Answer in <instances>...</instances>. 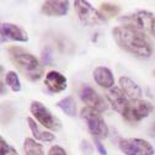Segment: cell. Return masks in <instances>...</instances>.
Returning a JSON list of instances; mask_svg holds the SVG:
<instances>
[{
  "label": "cell",
  "instance_id": "4",
  "mask_svg": "<svg viewBox=\"0 0 155 155\" xmlns=\"http://www.w3.org/2000/svg\"><path fill=\"white\" fill-rule=\"evenodd\" d=\"M153 112V105L145 100H129L123 112L122 117L128 122H139Z\"/></svg>",
  "mask_w": 155,
  "mask_h": 155
},
{
  "label": "cell",
  "instance_id": "27",
  "mask_svg": "<svg viewBox=\"0 0 155 155\" xmlns=\"http://www.w3.org/2000/svg\"><path fill=\"white\" fill-rule=\"evenodd\" d=\"M154 130H155V113H154Z\"/></svg>",
  "mask_w": 155,
  "mask_h": 155
},
{
  "label": "cell",
  "instance_id": "10",
  "mask_svg": "<svg viewBox=\"0 0 155 155\" xmlns=\"http://www.w3.org/2000/svg\"><path fill=\"white\" fill-rule=\"evenodd\" d=\"M0 35H2V43L9 41H17V42H27L28 35L25 30L20 26L10 22H3L0 26Z\"/></svg>",
  "mask_w": 155,
  "mask_h": 155
},
{
  "label": "cell",
  "instance_id": "23",
  "mask_svg": "<svg viewBox=\"0 0 155 155\" xmlns=\"http://www.w3.org/2000/svg\"><path fill=\"white\" fill-rule=\"evenodd\" d=\"M48 155H67L65 150L59 145H53L48 150Z\"/></svg>",
  "mask_w": 155,
  "mask_h": 155
},
{
  "label": "cell",
  "instance_id": "24",
  "mask_svg": "<svg viewBox=\"0 0 155 155\" xmlns=\"http://www.w3.org/2000/svg\"><path fill=\"white\" fill-rule=\"evenodd\" d=\"M94 142H95V147H96V149H97V151H99L100 155H107V150L104 147V144L100 142L99 138H94Z\"/></svg>",
  "mask_w": 155,
  "mask_h": 155
},
{
  "label": "cell",
  "instance_id": "19",
  "mask_svg": "<svg viewBox=\"0 0 155 155\" xmlns=\"http://www.w3.org/2000/svg\"><path fill=\"white\" fill-rule=\"evenodd\" d=\"M5 84L9 85L14 92H18L21 90V83H20V79H18V75L12 70L5 74Z\"/></svg>",
  "mask_w": 155,
  "mask_h": 155
},
{
  "label": "cell",
  "instance_id": "18",
  "mask_svg": "<svg viewBox=\"0 0 155 155\" xmlns=\"http://www.w3.org/2000/svg\"><path fill=\"white\" fill-rule=\"evenodd\" d=\"M24 150H25V155H45L42 145L38 144L35 139H31V138L25 139Z\"/></svg>",
  "mask_w": 155,
  "mask_h": 155
},
{
  "label": "cell",
  "instance_id": "21",
  "mask_svg": "<svg viewBox=\"0 0 155 155\" xmlns=\"http://www.w3.org/2000/svg\"><path fill=\"white\" fill-rule=\"evenodd\" d=\"M0 155H18L16 149H14L5 139H0Z\"/></svg>",
  "mask_w": 155,
  "mask_h": 155
},
{
  "label": "cell",
  "instance_id": "9",
  "mask_svg": "<svg viewBox=\"0 0 155 155\" xmlns=\"http://www.w3.org/2000/svg\"><path fill=\"white\" fill-rule=\"evenodd\" d=\"M80 99L81 101L87 105V107L97 111V112H104L107 110V105L104 100L102 96H100L97 92H96L91 86L89 85H84L80 90Z\"/></svg>",
  "mask_w": 155,
  "mask_h": 155
},
{
  "label": "cell",
  "instance_id": "13",
  "mask_svg": "<svg viewBox=\"0 0 155 155\" xmlns=\"http://www.w3.org/2000/svg\"><path fill=\"white\" fill-rule=\"evenodd\" d=\"M45 84L46 86L49 89V91L52 92H62L67 89V78L58 73V71H49L46 75V79H45Z\"/></svg>",
  "mask_w": 155,
  "mask_h": 155
},
{
  "label": "cell",
  "instance_id": "6",
  "mask_svg": "<svg viewBox=\"0 0 155 155\" xmlns=\"http://www.w3.org/2000/svg\"><path fill=\"white\" fill-rule=\"evenodd\" d=\"M31 113L35 116V118L40 122L43 127L51 129V130H59L62 128L61 120L55 116L40 101H32L30 106Z\"/></svg>",
  "mask_w": 155,
  "mask_h": 155
},
{
  "label": "cell",
  "instance_id": "5",
  "mask_svg": "<svg viewBox=\"0 0 155 155\" xmlns=\"http://www.w3.org/2000/svg\"><path fill=\"white\" fill-rule=\"evenodd\" d=\"M74 8L80 18V21L84 25L97 26V25L106 24V18L101 15L100 11H97L94 6H91L90 3L84 2V0H76V2H74Z\"/></svg>",
  "mask_w": 155,
  "mask_h": 155
},
{
  "label": "cell",
  "instance_id": "8",
  "mask_svg": "<svg viewBox=\"0 0 155 155\" xmlns=\"http://www.w3.org/2000/svg\"><path fill=\"white\" fill-rule=\"evenodd\" d=\"M120 149L126 155H154L153 145L144 139L128 138L120 140Z\"/></svg>",
  "mask_w": 155,
  "mask_h": 155
},
{
  "label": "cell",
  "instance_id": "7",
  "mask_svg": "<svg viewBox=\"0 0 155 155\" xmlns=\"http://www.w3.org/2000/svg\"><path fill=\"white\" fill-rule=\"evenodd\" d=\"M120 20L122 22H124V25H127V26H132L134 28L147 33V32H151L155 17L151 12L140 10V11H137L130 15H126V16L121 17Z\"/></svg>",
  "mask_w": 155,
  "mask_h": 155
},
{
  "label": "cell",
  "instance_id": "15",
  "mask_svg": "<svg viewBox=\"0 0 155 155\" xmlns=\"http://www.w3.org/2000/svg\"><path fill=\"white\" fill-rule=\"evenodd\" d=\"M120 85L121 90L126 94V96L129 100H138L142 96V89L137 83H134L128 76H121L120 78Z\"/></svg>",
  "mask_w": 155,
  "mask_h": 155
},
{
  "label": "cell",
  "instance_id": "12",
  "mask_svg": "<svg viewBox=\"0 0 155 155\" xmlns=\"http://www.w3.org/2000/svg\"><path fill=\"white\" fill-rule=\"evenodd\" d=\"M69 10V2L64 0H49L45 2L41 12L47 16H64Z\"/></svg>",
  "mask_w": 155,
  "mask_h": 155
},
{
  "label": "cell",
  "instance_id": "28",
  "mask_svg": "<svg viewBox=\"0 0 155 155\" xmlns=\"http://www.w3.org/2000/svg\"><path fill=\"white\" fill-rule=\"evenodd\" d=\"M154 74H155V73H154Z\"/></svg>",
  "mask_w": 155,
  "mask_h": 155
},
{
  "label": "cell",
  "instance_id": "20",
  "mask_svg": "<svg viewBox=\"0 0 155 155\" xmlns=\"http://www.w3.org/2000/svg\"><path fill=\"white\" fill-rule=\"evenodd\" d=\"M120 11H121V8L118 5H113V4H108V3L101 4V8H100V12L105 18L117 16L120 14Z\"/></svg>",
  "mask_w": 155,
  "mask_h": 155
},
{
  "label": "cell",
  "instance_id": "2",
  "mask_svg": "<svg viewBox=\"0 0 155 155\" xmlns=\"http://www.w3.org/2000/svg\"><path fill=\"white\" fill-rule=\"evenodd\" d=\"M12 63L17 67L20 71L27 80L37 81L43 75V67L38 59L31 53L24 51L20 47H10L8 49Z\"/></svg>",
  "mask_w": 155,
  "mask_h": 155
},
{
  "label": "cell",
  "instance_id": "26",
  "mask_svg": "<svg viewBox=\"0 0 155 155\" xmlns=\"http://www.w3.org/2000/svg\"><path fill=\"white\" fill-rule=\"evenodd\" d=\"M151 33L155 36V20H154V25H153V28H151Z\"/></svg>",
  "mask_w": 155,
  "mask_h": 155
},
{
  "label": "cell",
  "instance_id": "11",
  "mask_svg": "<svg viewBox=\"0 0 155 155\" xmlns=\"http://www.w3.org/2000/svg\"><path fill=\"white\" fill-rule=\"evenodd\" d=\"M106 97L110 102V105L112 106V108L118 112V113H122L124 107L127 106L129 99L126 96V94L121 90V87H112L107 91L106 94Z\"/></svg>",
  "mask_w": 155,
  "mask_h": 155
},
{
  "label": "cell",
  "instance_id": "16",
  "mask_svg": "<svg viewBox=\"0 0 155 155\" xmlns=\"http://www.w3.org/2000/svg\"><path fill=\"white\" fill-rule=\"evenodd\" d=\"M26 121H27V123H28V126H30V129H31L33 137H35L36 139L42 140V142H53V140H54V134H52V133H49V132H43V130H41L40 128H38L37 123H36L31 117H27Z\"/></svg>",
  "mask_w": 155,
  "mask_h": 155
},
{
  "label": "cell",
  "instance_id": "1",
  "mask_svg": "<svg viewBox=\"0 0 155 155\" xmlns=\"http://www.w3.org/2000/svg\"><path fill=\"white\" fill-rule=\"evenodd\" d=\"M112 36L121 49L140 58H148L153 53V48L147 40L145 33L132 26L122 25L112 30Z\"/></svg>",
  "mask_w": 155,
  "mask_h": 155
},
{
  "label": "cell",
  "instance_id": "17",
  "mask_svg": "<svg viewBox=\"0 0 155 155\" xmlns=\"http://www.w3.org/2000/svg\"><path fill=\"white\" fill-rule=\"evenodd\" d=\"M57 106L59 107L65 114L70 116V117H73V116L76 114V105H75L74 99L70 97V96L62 99L61 101H58L57 102Z\"/></svg>",
  "mask_w": 155,
  "mask_h": 155
},
{
  "label": "cell",
  "instance_id": "22",
  "mask_svg": "<svg viewBox=\"0 0 155 155\" xmlns=\"http://www.w3.org/2000/svg\"><path fill=\"white\" fill-rule=\"evenodd\" d=\"M41 59H42V63L45 65H51L52 64V61H53V53H52V49L51 47H45L42 53H41Z\"/></svg>",
  "mask_w": 155,
  "mask_h": 155
},
{
  "label": "cell",
  "instance_id": "3",
  "mask_svg": "<svg viewBox=\"0 0 155 155\" xmlns=\"http://www.w3.org/2000/svg\"><path fill=\"white\" fill-rule=\"evenodd\" d=\"M80 116L86 122L87 129L94 135V138H106L108 135V127L105 123L100 112L90 107H84L80 112Z\"/></svg>",
  "mask_w": 155,
  "mask_h": 155
},
{
  "label": "cell",
  "instance_id": "25",
  "mask_svg": "<svg viewBox=\"0 0 155 155\" xmlns=\"http://www.w3.org/2000/svg\"><path fill=\"white\" fill-rule=\"evenodd\" d=\"M81 150H83V151L87 150V154L91 153V147H90V144H89L86 140H83V143H81Z\"/></svg>",
  "mask_w": 155,
  "mask_h": 155
},
{
  "label": "cell",
  "instance_id": "14",
  "mask_svg": "<svg viewBox=\"0 0 155 155\" xmlns=\"http://www.w3.org/2000/svg\"><path fill=\"white\" fill-rule=\"evenodd\" d=\"M94 79L96 84L105 89H112L114 85V78L112 71L106 67H97L94 70Z\"/></svg>",
  "mask_w": 155,
  "mask_h": 155
}]
</instances>
